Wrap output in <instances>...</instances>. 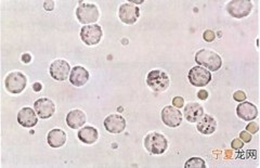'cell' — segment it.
Segmentation results:
<instances>
[{"label": "cell", "instance_id": "obj_1", "mask_svg": "<svg viewBox=\"0 0 260 168\" xmlns=\"http://www.w3.org/2000/svg\"><path fill=\"white\" fill-rule=\"evenodd\" d=\"M195 62L204 66L208 71L217 72L222 65V60L220 55L208 49H202L195 54Z\"/></svg>", "mask_w": 260, "mask_h": 168}, {"label": "cell", "instance_id": "obj_2", "mask_svg": "<svg viewBox=\"0 0 260 168\" xmlns=\"http://www.w3.org/2000/svg\"><path fill=\"white\" fill-rule=\"evenodd\" d=\"M144 147L148 153L160 155L165 153L168 148V141L165 136L159 132L148 133L144 139Z\"/></svg>", "mask_w": 260, "mask_h": 168}, {"label": "cell", "instance_id": "obj_3", "mask_svg": "<svg viewBox=\"0 0 260 168\" xmlns=\"http://www.w3.org/2000/svg\"><path fill=\"white\" fill-rule=\"evenodd\" d=\"M76 17L82 24H92L99 20L100 12L98 7L92 4L81 3L76 9Z\"/></svg>", "mask_w": 260, "mask_h": 168}, {"label": "cell", "instance_id": "obj_4", "mask_svg": "<svg viewBox=\"0 0 260 168\" xmlns=\"http://www.w3.org/2000/svg\"><path fill=\"white\" fill-rule=\"evenodd\" d=\"M169 77L163 71H152L150 72L146 77V84L152 90L156 92L166 91L169 87Z\"/></svg>", "mask_w": 260, "mask_h": 168}, {"label": "cell", "instance_id": "obj_5", "mask_svg": "<svg viewBox=\"0 0 260 168\" xmlns=\"http://www.w3.org/2000/svg\"><path fill=\"white\" fill-rule=\"evenodd\" d=\"M5 85L7 90L13 94H19L26 88L27 78L21 72H12L7 76Z\"/></svg>", "mask_w": 260, "mask_h": 168}, {"label": "cell", "instance_id": "obj_6", "mask_svg": "<svg viewBox=\"0 0 260 168\" xmlns=\"http://www.w3.org/2000/svg\"><path fill=\"white\" fill-rule=\"evenodd\" d=\"M253 10V4L249 0H232L227 5V11L232 18L243 19Z\"/></svg>", "mask_w": 260, "mask_h": 168}, {"label": "cell", "instance_id": "obj_7", "mask_svg": "<svg viewBox=\"0 0 260 168\" xmlns=\"http://www.w3.org/2000/svg\"><path fill=\"white\" fill-rule=\"evenodd\" d=\"M103 31L101 26L98 24H90V25H85L81 30V38L87 46L98 45L101 41Z\"/></svg>", "mask_w": 260, "mask_h": 168}, {"label": "cell", "instance_id": "obj_8", "mask_svg": "<svg viewBox=\"0 0 260 168\" xmlns=\"http://www.w3.org/2000/svg\"><path fill=\"white\" fill-rule=\"evenodd\" d=\"M189 81L195 87H204L210 83L211 74L207 69L194 66L189 72Z\"/></svg>", "mask_w": 260, "mask_h": 168}, {"label": "cell", "instance_id": "obj_9", "mask_svg": "<svg viewBox=\"0 0 260 168\" xmlns=\"http://www.w3.org/2000/svg\"><path fill=\"white\" fill-rule=\"evenodd\" d=\"M118 17H120L123 23L128 24V25H132V24H135L137 22V20L140 17L139 7L131 3L123 4L120 7V10H118Z\"/></svg>", "mask_w": 260, "mask_h": 168}, {"label": "cell", "instance_id": "obj_10", "mask_svg": "<svg viewBox=\"0 0 260 168\" xmlns=\"http://www.w3.org/2000/svg\"><path fill=\"white\" fill-rule=\"evenodd\" d=\"M162 121L166 126L176 128L182 123V113L173 107H165L162 111Z\"/></svg>", "mask_w": 260, "mask_h": 168}, {"label": "cell", "instance_id": "obj_11", "mask_svg": "<svg viewBox=\"0 0 260 168\" xmlns=\"http://www.w3.org/2000/svg\"><path fill=\"white\" fill-rule=\"evenodd\" d=\"M69 64L65 60H56L50 65V74L53 79L63 82L69 76Z\"/></svg>", "mask_w": 260, "mask_h": 168}, {"label": "cell", "instance_id": "obj_12", "mask_svg": "<svg viewBox=\"0 0 260 168\" xmlns=\"http://www.w3.org/2000/svg\"><path fill=\"white\" fill-rule=\"evenodd\" d=\"M34 109L39 117L42 119H47L54 114V112H56V105L50 99L42 98L38 99L34 103Z\"/></svg>", "mask_w": 260, "mask_h": 168}, {"label": "cell", "instance_id": "obj_13", "mask_svg": "<svg viewBox=\"0 0 260 168\" xmlns=\"http://www.w3.org/2000/svg\"><path fill=\"white\" fill-rule=\"evenodd\" d=\"M105 129L111 133H121L126 128V121L122 115L112 114L104 119Z\"/></svg>", "mask_w": 260, "mask_h": 168}, {"label": "cell", "instance_id": "obj_14", "mask_svg": "<svg viewBox=\"0 0 260 168\" xmlns=\"http://www.w3.org/2000/svg\"><path fill=\"white\" fill-rule=\"evenodd\" d=\"M236 114L243 121L250 122L258 115V109L251 102H242L236 108Z\"/></svg>", "mask_w": 260, "mask_h": 168}, {"label": "cell", "instance_id": "obj_15", "mask_svg": "<svg viewBox=\"0 0 260 168\" xmlns=\"http://www.w3.org/2000/svg\"><path fill=\"white\" fill-rule=\"evenodd\" d=\"M89 81V72L85 68L77 65L69 73V82L76 87H82Z\"/></svg>", "mask_w": 260, "mask_h": 168}, {"label": "cell", "instance_id": "obj_16", "mask_svg": "<svg viewBox=\"0 0 260 168\" xmlns=\"http://www.w3.org/2000/svg\"><path fill=\"white\" fill-rule=\"evenodd\" d=\"M18 122L21 126L25 128L35 127L38 122L35 110L30 108H23L18 113Z\"/></svg>", "mask_w": 260, "mask_h": 168}, {"label": "cell", "instance_id": "obj_17", "mask_svg": "<svg viewBox=\"0 0 260 168\" xmlns=\"http://www.w3.org/2000/svg\"><path fill=\"white\" fill-rule=\"evenodd\" d=\"M184 118L189 123H196L204 115V109L199 103H189L184 108Z\"/></svg>", "mask_w": 260, "mask_h": 168}, {"label": "cell", "instance_id": "obj_18", "mask_svg": "<svg viewBox=\"0 0 260 168\" xmlns=\"http://www.w3.org/2000/svg\"><path fill=\"white\" fill-rule=\"evenodd\" d=\"M196 128L203 135H211L217 129V122L214 117L208 114L203 115L198 121V127Z\"/></svg>", "mask_w": 260, "mask_h": 168}, {"label": "cell", "instance_id": "obj_19", "mask_svg": "<svg viewBox=\"0 0 260 168\" xmlns=\"http://www.w3.org/2000/svg\"><path fill=\"white\" fill-rule=\"evenodd\" d=\"M86 121V114L82 110H73L66 115V124L72 129H78V128L83 127Z\"/></svg>", "mask_w": 260, "mask_h": 168}, {"label": "cell", "instance_id": "obj_20", "mask_svg": "<svg viewBox=\"0 0 260 168\" xmlns=\"http://www.w3.org/2000/svg\"><path fill=\"white\" fill-rule=\"evenodd\" d=\"M77 137L82 142L86 143V145H93L99 138L98 130L94 127L86 126L78 131Z\"/></svg>", "mask_w": 260, "mask_h": 168}, {"label": "cell", "instance_id": "obj_21", "mask_svg": "<svg viewBox=\"0 0 260 168\" xmlns=\"http://www.w3.org/2000/svg\"><path fill=\"white\" fill-rule=\"evenodd\" d=\"M47 141H48V145L51 148H61L62 146H64L66 141V133L62 129H52L48 133Z\"/></svg>", "mask_w": 260, "mask_h": 168}, {"label": "cell", "instance_id": "obj_22", "mask_svg": "<svg viewBox=\"0 0 260 168\" xmlns=\"http://www.w3.org/2000/svg\"><path fill=\"white\" fill-rule=\"evenodd\" d=\"M185 168H206V164L200 157H192L185 163Z\"/></svg>", "mask_w": 260, "mask_h": 168}, {"label": "cell", "instance_id": "obj_23", "mask_svg": "<svg viewBox=\"0 0 260 168\" xmlns=\"http://www.w3.org/2000/svg\"><path fill=\"white\" fill-rule=\"evenodd\" d=\"M203 38H204V41H205V42L211 43V42H214V41H215L216 34H215L214 31H212V30L207 29V30H205V33H204V35H203Z\"/></svg>", "mask_w": 260, "mask_h": 168}, {"label": "cell", "instance_id": "obj_24", "mask_svg": "<svg viewBox=\"0 0 260 168\" xmlns=\"http://www.w3.org/2000/svg\"><path fill=\"white\" fill-rule=\"evenodd\" d=\"M233 99L235 101H238V102H244L246 99V94H245V92L242 91V90L235 91L234 94H233Z\"/></svg>", "mask_w": 260, "mask_h": 168}, {"label": "cell", "instance_id": "obj_25", "mask_svg": "<svg viewBox=\"0 0 260 168\" xmlns=\"http://www.w3.org/2000/svg\"><path fill=\"white\" fill-rule=\"evenodd\" d=\"M246 130H247L248 132H250L251 135H253V133H256V132L259 130V126H258V124H257V123L251 122V123H249V124L247 125Z\"/></svg>", "mask_w": 260, "mask_h": 168}, {"label": "cell", "instance_id": "obj_26", "mask_svg": "<svg viewBox=\"0 0 260 168\" xmlns=\"http://www.w3.org/2000/svg\"><path fill=\"white\" fill-rule=\"evenodd\" d=\"M172 105H173V107L180 109V108L183 107L184 100H183L182 97H175V98L172 99Z\"/></svg>", "mask_w": 260, "mask_h": 168}, {"label": "cell", "instance_id": "obj_27", "mask_svg": "<svg viewBox=\"0 0 260 168\" xmlns=\"http://www.w3.org/2000/svg\"><path fill=\"white\" fill-rule=\"evenodd\" d=\"M251 138H253V137H251V135L248 131H242L240 133V139L243 142H250Z\"/></svg>", "mask_w": 260, "mask_h": 168}, {"label": "cell", "instance_id": "obj_28", "mask_svg": "<svg viewBox=\"0 0 260 168\" xmlns=\"http://www.w3.org/2000/svg\"><path fill=\"white\" fill-rule=\"evenodd\" d=\"M231 146H232V148L235 149V150H240V149L243 148L244 142H243L241 139H234V140L232 141V143H231Z\"/></svg>", "mask_w": 260, "mask_h": 168}, {"label": "cell", "instance_id": "obj_29", "mask_svg": "<svg viewBox=\"0 0 260 168\" xmlns=\"http://www.w3.org/2000/svg\"><path fill=\"white\" fill-rule=\"evenodd\" d=\"M198 97L201 99V100H206L208 98V92L206 90H200L198 92Z\"/></svg>", "mask_w": 260, "mask_h": 168}, {"label": "cell", "instance_id": "obj_30", "mask_svg": "<svg viewBox=\"0 0 260 168\" xmlns=\"http://www.w3.org/2000/svg\"><path fill=\"white\" fill-rule=\"evenodd\" d=\"M44 7H45V9L47 11H51V10H53V8H54V3L53 2H46L44 4Z\"/></svg>", "mask_w": 260, "mask_h": 168}, {"label": "cell", "instance_id": "obj_31", "mask_svg": "<svg viewBox=\"0 0 260 168\" xmlns=\"http://www.w3.org/2000/svg\"><path fill=\"white\" fill-rule=\"evenodd\" d=\"M30 59H31V57H30L28 53H25V54L22 55V61L24 62V63H29Z\"/></svg>", "mask_w": 260, "mask_h": 168}, {"label": "cell", "instance_id": "obj_32", "mask_svg": "<svg viewBox=\"0 0 260 168\" xmlns=\"http://www.w3.org/2000/svg\"><path fill=\"white\" fill-rule=\"evenodd\" d=\"M41 89H42V85L39 84V83H36V84L34 85V90H35V91H39Z\"/></svg>", "mask_w": 260, "mask_h": 168}]
</instances>
